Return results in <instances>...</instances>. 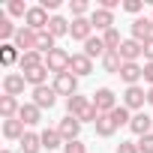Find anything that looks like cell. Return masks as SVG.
<instances>
[{"label":"cell","mask_w":153,"mask_h":153,"mask_svg":"<svg viewBox=\"0 0 153 153\" xmlns=\"http://www.w3.org/2000/svg\"><path fill=\"white\" fill-rule=\"evenodd\" d=\"M84 54H87L90 60H102V57L108 54V48H105L102 36H90V39L84 42Z\"/></svg>","instance_id":"cell-17"},{"label":"cell","mask_w":153,"mask_h":153,"mask_svg":"<svg viewBox=\"0 0 153 153\" xmlns=\"http://www.w3.org/2000/svg\"><path fill=\"white\" fill-rule=\"evenodd\" d=\"M21 60V51L12 45V42H3V45H0V63H3V66H12V63H18Z\"/></svg>","instance_id":"cell-29"},{"label":"cell","mask_w":153,"mask_h":153,"mask_svg":"<svg viewBox=\"0 0 153 153\" xmlns=\"http://www.w3.org/2000/svg\"><path fill=\"white\" fill-rule=\"evenodd\" d=\"M15 33H18V27L12 24V18H9V15H0V39H3V42H12Z\"/></svg>","instance_id":"cell-32"},{"label":"cell","mask_w":153,"mask_h":153,"mask_svg":"<svg viewBox=\"0 0 153 153\" xmlns=\"http://www.w3.org/2000/svg\"><path fill=\"white\" fill-rule=\"evenodd\" d=\"M57 132H60L63 141H75V138L81 135V120H78V117H72V114H66V117H60Z\"/></svg>","instance_id":"cell-6"},{"label":"cell","mask_w":153,"mask_h":153,"mask_svg":"<svg viewBox=\"0 0 153 153\" xmlns=\"http://www.w3.org/2000/svg\"><path fill=\"white\" fill-rule=\"evenodd\" d=\"M12 45L24 54V51H36V30H30L27 24H21L18 27V33H15V39H12Z\"/></svg>","instance_id":"cell-7"},{"label":"cell","mask_w":153,"mask_h":153,"mask_svg":"<svg viewBox=\"0 0 153 153\" xmlns=\"http://www.w3.org/2000/svg\"><path fill=\"white\" fill-rule=\"evenodd\" d=\"M117 153H141V150H138V141H120Z\"/></svg>","instance_id":"cell-39"},{"label":"cell","mask_w":153,"mask_h":153,"mask_svg":"<svg viewBox=\"0 0 153 153\" xmlns=\"http://www.w3.org/2000/svg\"><path fill=\"white\" fill-rule=\"evenodd\" d=\"M18 111H21V105H18V99L15 96H0V117L3 120H12V117H18Z\"/></svg>","instance_id":"cell-23"},{"label":"cell","mask_w":153,"mask_h":153,"mask_svg":"<svg viewBox=\"0 0 153 153\" xmlns=\"http://www.w3.org/2000/svg\"><path fill=\"white\" fill-rule=\"evenodd\" d=\"M90 99H93V105H96V111L99 114H111L120 102H117V93L111 90V87H99L96 93H90Z\"/></svg>","instance_id":"cell-1"},{"label":"cell","mask_w":153,"mask_h":153,"mask_svg":"<svg viewBox=\"0 0 153 153\" xmlns=\"http://www.w3.org/2000/svg\"><path fill=\"white\" fill-rule=\"evenodd\" d=\"M69 72L72 75H78V78H87V75L93 72V60L84 54V51H78V54H72V63H69Z\"/></svg>","instance_id":"cell-14"},{"label":"cell","mask_w":153,"mask_h":153,"mask_svg":"<svg viewBox=\"0 0 153 153\" xmlns=\"http://www.w3.org/2000/svg\"><path fill=\"white\" fill-rule=\"evenodd\" d=\"M87 18H90L93 30H99V33H105V30H111V27H114V12H108V9L93 6V12H90Z\"/></svg>","instance_id":"cell-10"},{"label":"cell","mask_w":153,"mask_h":153,"mask_svg":"<svg viewBox=\"0 0 153 153\" xmlns=\"http://www.w3.org/2000/svg\"><path fill=\"white\" fill-rule=\"evenodd\" d=\"M39 6H42L45 12H54V9L60 6V0H42V3H39Z\"/></svg>","instance_id":"cell-41"},{"label":"cell","mask_w":153,"mask_h":153,"mask_svg":"<svg viewBox=\"0 0 153 153\" xmlns=\"http://www.w3.org/2000/svg\"><path fill=\"white\" fill-rule=\"evenodd\" d=\"M120 78L126 81V87H135V84L144 78V66H141V63H123V69H120Z\"/></svg>","instance_id":"cell-16"},{"label":"cell","mask_w":153,"mask_h":153,"mask_svg":"<svg viewBox=\"0 0 153 153\" xmlns=\"http://www.w3.org/2000/svg\"><path fill=\"white\" fill-rule=\"evenodd\" d=\"M102 42H105V48H108V51H117V48L123 45V39H120V30H117V27L105 30V33H102Z\"/></svg>","instance_id":"cell-33"},{"label":"cell","mask_w":153,"mask_h":153,"mask_svg":"<svg viewBox=\"0 0 153 153\" xmlns=\"http://www.w3.org/2000/svg\"><path fill=\"white\" fill-rule=\"evenodd\" d=\"M144 9V3L141 0H123V12H129V15H138Z\"/></svg>","instance_id":"cell-37"},{"label":"cell","mask_w":153,"mask_h":153,"mask_svg":"<svg viewBox=\"0 0 153 153\" xmlns=\"http://www.w3.org/2000/svg\"><path fill=\"white\" fill-rule=\"evenodd\" d=\"M138 150H141V153H153V132L138 138Z\"/></svg>","instance_id":"cell-38"},{"label":"cell","mask_w":153,"mask_h":153,"mask_svg":"<svg viewBox=\"0 0 153 153\" xmlns=\"http://www.w3.org/2000/svg\"><path fill=\"white\" fill-rule=\"evenodd\" d=\"M117 54L123 57V63H138V57H144V45L129 36V39H123V45L117 48Z\"/></svg>","instance_id":"cell-11"},{"label":"cell","mask_w":153,"mask_h":153,"mask_svg":"<svg viewBox=\"0 0 153 153\" xmlns=\"http://www.w3.org/2000/svg\"><path fill=\"white\" fill-rule=\"evenodd\" d=\"M69 36H72L75 42H87V39L93 36V24H90V18H72V24H69Z\"/></svg>","instance_id":"cell-13"},{"label":"cell","mask_w":153,"mask_h":153,"mask_svg":"<svg viewBox=\"0 0 153 153\" xmlns=\"http://www.w3.org/2000/svg\"><path fill=\"white\" fill-rule=\"evenodd\" d=\"M111 120H114V126H117V129H120V126H129V123H132V111L120 102V105L111 111Z\"/></svg>","instance_id":"cell-31"},{"label":"cell","mask_w":153,"mask_h":153,"mask_svg":"<svg viewBox=\"0 0 153 153\" xmlns=\"http://www.w3.org/2000/svg\"><path fill=\"white\" fill-rule=\"evenodd\" d=\"M129 33H132V39H135V42H141V45H144V42L153 36V21H150V18H144V15H138V18L132 21Z\"/></svg>","instance_id":"cell-12"},{"label":"cell","mask_w":153,"mask_h":153,"mask_svg":"<svg viewBox=\"0 0 153 153\" xmlns=\"http://www.w3.org/2000/svg\"><path fill=\"white\" fill-rule=\"evenodd\" d=\"M150 129H153V117L150 114H144V111H138V114H132V123H129V132L132 135H150Z\"/></svg>","instance_id":"cell-15"},{"label":"cell","mask_w":153,"mask_h":153,"mask_svg":"<svg viewBox=\"0 0 153 153\" xmlns=\"http://www.w3.org/2000/svg\"><path fill=\"white\" fill-rule=\"evenodd\" d=\"M18 147H21V153H39V150H42V135H39V132H27V135L18 141Z\"/></svg>","instance_id":"cell-27"},{"label":"cell","mask_w":153,"mask_h":153,"mask_svg":"<svg viewBox=\"0 0 153 153\" xmlns=\"http://www.w3.org/2000/svg\"><path fill=\"white\" fill-rule=\"evenodd\" d=\"M27 3H24V0H12V3L6 6V12H9V18H27Z\"/></svg>","instance_id":"cell-35"},{"label":"cell","mask_w":153,"mask_h":153,"mask_svg":"<svg viewBox=\"0 0 153 153\" xmlns=\"http://www.w3.org/2000/svg\"><path fill=\"white\" fill-rule=\"evenodd\" d=\"M18 120H21L24 126H36V123L42 120V108H36L33 102H24L21 111H18Z\"/></svg>","instance_id":"cell-18"},{"label":"cell","mask_w":153,"mask_h":153,"mask_svg":"<svg viewBox=\"0 0 153 153\" xmlns=\"http://www.w3.org/2000/svg\"><path fill=\"white\" fill-rule=\"evenodd\" d=\"M144 81L153 87V63H144Z\"/></svg>","instance_id":"cell-42"},{"label":"cell","mask_w":153,"mask_h":153,"mask_svg":"<svg viewBox=\"0 0 153 153\" xmlns=\"http://www.w3.org/2000/svg\"><path fill=\"white\" fill-rule=\"evenodd\" d=\"M102 69L111 72V75H120V69H123V57H120L117 51H108V54L102 57Z\"/></svg>","instance_id":"cell-30"},{"label":"cell","mask_w":153,"mask_h":153,"mask_svg":"<svg viewBox=\"0 0 153 153\" xmlns=\"http://www.w3.org/2000/svg\"><path fill=\"white\" fill-rule=\"evenodd\" d=\"M48 21H51V18H48V12H45L42 6H30V9H27L24 24H27L30 30H36V33H39V30H48Z\"/></svg>","instance_id":"cell-9"},{"label":"cell","mask_w":153,"mask_h":153,"mask_svg":"<svg viewBox=\"0 0 153 153\" xmlns=\"http://www.w3.org/2000/svg\"><path fill=\"white\" fill-rule=\"evenodd\" d=\"M93 105V99L90 96H81V93H75V96H69L66 99V114H72V117H78L84 108H90Z\"/></svg>","instance_id":"cell-20"},{"label":"cell","mask_w":153,"mask_h":153,"mask_svg":"<svg viewBox=\"0 0 153 153\" xmlns=\"http://www.w3.org/2000/svg\"><path fill=\"white\" fill-rule=\"evenodd\" d=\"M21 75H24V81L30 84V90H33V87H42V84H48V69H45V66L27 69V72H21Z\"/></svg>","instance_id":"cell-22"},{"label":"cell","mask_w":153,"mask_h":153,"mask_svg":"<svg viewBox=\"0 0 153 153\" xmlns=\"http://www.w3.org/2000/svg\"><path fill=\"white\" fill-rule=\"evenodd\" d=\"M24 87H27V81H24L21 72H6V75H3V93H6V96H15V99H18V96L24 93Z\"/></svg>","instance_id":"cell-8"},{"label":"cell","mask_w":153,"mask_h":153,"mask_svg":"<svg viewBox=\"0 0 153 153\" xmlns=\"http://www.w3.org/2000/svg\"><path fill=\"white\" fill-rule=\"evenodd\" d=\"M63 153H87V144L81 138H75V141H66L63 144Z\"/></svg>","instance_id":"cell-36"},{"label":"cell","mask_w":153,"mask_h":153,"mask_svg":"<svg viewBox=\"0 0 153 153\" xmlns=\"http://www.w3.org/2000/svg\"><path fill=\"white\" fill-rule=\"evenodd\" d=\"M69 63H72V54L63 51V48H54L51 54H45V69L60 75V72H69Z\"/></svg>","instance_id":"cell-3"},{"label":"cell","mask_w":153,"mask_h":153,"mask_svg":"<svg viewBox=\"0 0 153 153\" xmlns=\"http://www.w3.org/2000/svg\"><path fill=\"white\" fill-rule=\"evenodd\" d=\"M54 48H57V39H54L48 30H39V33H36V51H39V54H51Z\"/></svg>","instance_id":"cell-28"},{"label":"cell","mask_w":153,"mask_h":153,"mask_svg":"<svg viewBox=\"0 0 153 153\" xmlns=\"http://www.w3.org/2000/svg\"><path fill=\"white\" fill-rule=\"evenodd\" d=\"M3 153H15V150H3Z\"/></svg>","instance_id":"cell-44"},{"label":"cell","mask_w":153,"mask_h":153,"mask_svg":"<svg viewBox=\"0 0 153 153\" xmlns=\"http://www.w3.org/2000/svg\"><path fill=\"white\" fill-rule=\"evenodd\" d=\"M69 24H72V21H66L63 15H51V21H48V33H51L54 39L69 36Z\"/></svg>","instance_id":"cell-25"},{"label":"cell","mask_w":153,"mask_h":153,"mask_svg":"<svg viewBox=\"0 0 153 153\" xmlns=\"http://www.w3.org/2000/svg\"><path fill=\"white\" fill-rule=\"evenodd\" d=\"M69 9H72V18H87V15L93 12L87 0H72V3H69Z\"/></svg>","instance_id":"cell-34"},{"label":"cell","mask_w":153,"mask_h":153,"mask_svg":"<svg viewBox=\"0 0 153 153\" xmlns=\"http://www.w3.org/2000/svg\"><path fill=\"white\" fill-rule=\"evenodd\" d=\"M39 135H42V150H57V147H63V144H66V141L60 138L57 126H48V129H42Z\"/></svg>","instance_id":"cell-21"},{"label":"cell","mask_w":153,"mask_h":153,"mask_svg":"<svg viewBox=\"0 0 153 153\" xmlns=\"http://www.w3.org/2000/svg\"><path fill=\"white\" fill-rule=\"evenodd\" d=\"M18 66H21V72L36 69V66H45V54H39V51H24L21 60H18Z\"/></svg>","instance_id":"cell-26"},{"label":"cell","mask_w":153,"mask_h":153,"mask_svg":"<svg viewBox=\"0 0 153 153\" xmlns=\"http://www.w3.org/2000/svg\"><path fill=\"white\" fill-rule=\"evenodd\" d=\"M30 93H33V99H30V102H33L36 108H42V111H51V108L57 105V90H54L51 84H42V87H33Z\"/></svg>","instance_id":"cell-4"},{"label":"cell","mask_w":153,"mask_h":153,"mask_svg":"<svg viewBox=\"0 0 153 153\" xmlns=\"http://www.w3.org/2000/svg\"><path fill=\"white\" fill-rule=\"evenodd\" d=\"M150 21H153V15H150Z\"/></svg>","instance_id":"cell-45"},{"label":"cell","mask_w":153,"mask_h":153,"mask_svg":"<svg viewBox=\"0 0 153 153\" xmlns=\"http://www.w3.org/2000/svg\"><path fill=\"white\" fill-rule=\"evenodd\" d=\"M24 135H27V129H24V123H21L18 117L3 120V138H9V141H21Z\"/></svg>","instance_id":"cell-19"},{"label":"cell","mask_w":153,"mask_h":153,"mask_svg":"<svg viewBox=\"0 0 153 153\" xmlns=\"http://www.w3.org/2000/svg\"><path fill=\"white\" fill-rule=\"evenodd\" d=\"M93 129H96V135H99V138H111V135L117 132V126H114L111 114H99V117H96V123H93Z\"/></svg>","instance_id":"cell-24"},{"label":"cell","mask_w":153,"mask_h":153,"mask_svg":"<svg viewBox=\"0 0 153 153\" xmlns=\"http://www.w3.org/2000/svg\"><path fill=\"white\" fill-rule=\"evenodd\" d=\"M144 60H147V63H153V36L144 42Z\"/></svg>","instance_id":"cell-40"},{"label":"cell","mask_w":153,"mask_h":153,"mask_svg":"<svg viewBox=\"0 0 153 153\" xmlns=\"http://www.w3.org/2000/svg\"><path fill=\"white\" fill-rule=\"evenodd\" d=\"M51 87L57 90V96H75L78 93V75H72V72H60V75H54V81H51Z\"/></svg>","instance_id":"cell-2"},{"label":"cell","mask_w":153,"mask_h":153,"mask_svg":"<svg viewBox=\"0 0 153 153\" xmlns=\"http://www.w3.org/2000/svg\"><path fill=\"white\" fill-rule=\"evenodd\" d=\"M144 102H147V90H144L141 84H135V87H126V90H123V105H126L132 114L144 111Z\"/></svg>","instance_id":"cell-5"},{"label":"cell","mask_w":153,"mask_h":153,"mask_svg":"<svg viewBox=\"0 0 153 153\" xmlns=\"http://www.w3.org/2000/svg\"><path fill=\"white\" fill-rule=\"evenodd\" d=\"M147 105H153V87H147Z\"/></svg>","instance_id":"cell-43"}]
</instances>
